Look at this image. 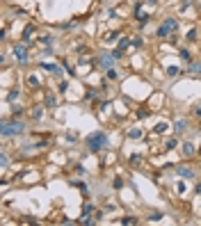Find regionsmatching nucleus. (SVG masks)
I'll return each mask as SVG.
<instances>
[{"label":"nucleus","mask_w":201,"mask_h":226,"mask_svg":"<svg viewBox=\"0 0 201 226\" xmlns=\"http://www.w3.org/2000/svg\"><path fill=\"white\" fill-rule=\"evenodd\" d=\"M87 149L92 151V153H98L101 149H105L108 146V132H103V130H96V132H89V135H87Z\"/></svg>","instance_id":"f257e3e1"},{"label":"nucleus","mask_w":201,"mask_h":226,"mask_svg":"<svg viewBox=\"0 0 201 226\" xmlns=\"http://www.w3.org/2000/svg\"><path fill=\"white\" fill-rule=\"evenodd\" d=\"M0 132H2V137L19 135V132H23V121H7V123H2Z\"/></svg>","instance_id":"f03ea898"},{"label":"nucleus","mask_w":201,"mask_h":226,"mask_svg":"<svg viewBox=\"0 0 201 226\" xmlns=\"http://www.w3.org/2000/svg\"><path fill=\"white\" fill-rule=\"evenodd\" d=\"M176 30H178V21L167 19L160 27H158V37H169V32H176Z\"/></svg>","instance_id":"7ed1b4c3"},{"label":"nucleus","mask_w":201,"mask_h":226,"mask_svg":"<svg viewBox=\"0 0 201 226\" xmlns=\"http://www.w3.org/2000/svg\"><path fill=\"white\" fill-rule=\"evenodd\" d=\"M98 60H101V66H103L105 71H110V69H112V64H114V60H117V57H114V55H105V53H101V57H98Z\"/></svg>","instance_id":"20e7f679"},{"label":"nucleus","mask_w":201,"mask_h":226,"mask_svg":"<svg viewBox=\"0 0 201 226\" xmlns=\"http://www.w3.org/2000/svg\"><path fill=\"white\" fill-rule=\"evenodd\" d=\"M14 57L21 62V64H25L28 62V50L23 48V46H14Z\"/></svg>","instance_id":"39448f33"},{"label":"nucleus","mask_w":201,"mask_h":226,"mask_svg":"<svg viewBox=\"0 0 201 226\" xmlns=\"http://www.w3.org/2000/svg\"><path fill=\"white\" fill-rule=\"evenodd\" d=\"M176 174H178V176H183V178H192V176H194V171L187 169V167H178V169H176Z\"/></svg>","instance_id":"423d86ee"},{"label":"nucleus","mask_w":201,"mask_h":226,"mask_svg":"<svg viewBox=\"0 0 201 226\" xmlns=\"http://www.w3.org/2000/svg\"><path fill=\"white\" fill-rule=\"evenodd\" d=\"M174 128H176V132H183V130L187 128V121H185V119H178V121H176V126H174Z\"/></svg>","instance_id":"0eeeda50"},{"label":"nucleus","mask_w":201,"mask_h":226,"mask_svg":"<svg viewBox=\"0 0 201 226\" xmlns=\"http://www.w3.org/2000/svg\"><path fill=\"white\" fill-rule=\"evenodd\" d=\"M41 66H44V69H48V71H50L53 75H60V66H57V64H41Z\"/></svg>","instance_id":"6e6552de"},{"label":"nucleus","mask_w":201,"mask_h":226,"mask_svg":"<svg viewBox=\"0 0 201 226\" xmlns=\"http://www.w3.org/2000/svg\"><path fill=\"white\" fill-rule=\"evenodd\" d=\"M190 71L201 75V62H190Z\"/></svg>","instance_id":"1a4fd4ad"},{"label":"nucleus","mask_w":201,"mask_h":226,"mask_svg":"<svg viewBox=\"0 0 201 226\" xmlns=\"http://www.w3.org/2000/svg\"><path fill=\"white\" fill-rule=\"evenodd\" d=\"M178 55H181L185 62H192V55H190V50H187V48H181V53H178Z\"/></svg>","instance_id":"9d476101"},{"label":"nucleus","mask_w":201,"mask_h":226,"mask_svg":"<svg viewBox=\"0 0 201 226\" xmlns=\"http://www.w3.org/2000/svg\"><path fill=\"white\" fill-rule=\"evenodd\" d=\"M55 105H57V98H55V96H48V98H46V107H50V110H53Z\"/></svg>","instance_id":"9b49d317"},{"label":"nucleus","mask_w":201,"mask_h":226,"mask_svg":"<svg viewBox=\"0 0 201 226\" xmlns=\"http://www.w3.org/2000/svg\"><path fill=\"white\" fill-rule=\"evenodd\" d=\"M183 153H185V155H192V153H194V146H192L190 142H187V144H183Z\"/></svg>","instance_id":"f8f14e48"},{"label":"nucleus","mask_w":201,"mask_h":226,"mask_svg":"<svg viewBox=\"0 0 201 226\" xmlns=\"http://www.w3.org/2000/svg\"><path fill=\"white\" fill-rule=\"evenodd\" d=\"M181 71H178V66H169L167 69V75H171V78H174V75H178Z\"/></svg>","instance_id":"ddd939ff"},{"label":"nucleus","mask_w":201,"mask_h":226,"mask_svg":"<svg viewBox=\"0 0 201 226\" xmlns=\"http://www.w3.org/2000/svg\"><path fill=\"white\" fill-rule=\"evenodd\" d=\"M112 185H114L117 190H121L123 187V181H121V178H114V183H112Z\"/></svg>","instance_id":"4468645a"},{"label":"nucleus","mask_w":201,"mask_h":226,"mask_svg":"<svg viewBox=\"0 0 201 226\" xmlns=\"http://www.w3.org/2000/svg\"><path fill=\"white\" fill-rule=\"evenodd\" d=\"M121 222H123V224H135V222H137V219H135V217H123Z\"/></svg>","instance_id":"2eb2a0df"},{"label":"nucleus","mask_w":201,"mask_h":226,"mask_svg":"<svg viewBox=\"0 0 201 226\" xmlns=\"http://www.w3.org/2000/svg\"><path fill=\"white\" fill-rule=\"evenodd\" d=\"M171 149H176V140H169L167 142V151H171Z\"/></svg>","instance_id":"dca6fc26"},{"label":"nucleus","mask_w":201,"mask_h":226,"mask_svg":"<svg viewBox=\"0 0 201 226\" xmlns=\"http://www.w3.org/2000/svg\"><path fill=\"white\" fill-rule=\"evenodd\" d=\"M0 160H2V167H7V165H9V158H7V155H5V153L0 155Z\"/></svg>","instance_id":"f3484780"},{"label":"nucleus","mask_w":201,"mask_h":226,"mask_svg":"<svg viewBox=\"0 0 201 226\" xmlns=\"http://www.w3.org/2000/svg\"><path fill=\"white\" fill-rule=\"evenodd\" d=\"M92 210H94V206H92V203H89V206H85V208H82V212H85V215H89V212H92Z\"/></svg>","instance_id":"a211bd4d"},{"label":"nucleus","mask_w":201,"mask_h":226,"mask_svg":"<svg viewBox=\"0 0 201 226\" xmlns=\"http://www.w3.org/2000/svg\"><path fill=\"white\" fill-rule=\"evenodd\" d=\"M28 82H30V85H34V87H37V85H39V80H37V78H34V75H30V78H28Z\"/></svg>","instance_id":"6ab92c4d"},{"label":"nucleus","mask_w":201,"mask_h":226,"mask_svg":"<svg viewBox=\"0 0 201 226\" xmlns=\"http://www.w3.org/2000/svg\"><path fill=\"white\" fill-rule=\"evenodd\" d=\"M137 117H139V119H142V117H149V110H139Z\"/></svg>","instance_id":"aec40b11"},{"label":"nucleus","mask_w":201,"mask_h":226,"mask_svg":"<svg viewBox=\"0 0 201 226\" xmlns=\"http://www.w3.org/2000/svg\"><path fill=\"white\" fill-rule=\"evenodd\" d=\"M32 117H34V119H39V117H41V107L34 110V112H32Z\"/></svg>","instance_id":"412c9836"},{"label":"nucleus","mask_w":201,"mask_h":226,"mask_svg":"<svg viewBox=\"0 0 201 226\" xmlns=\"http://www.w3.org/2000/svg\"><path fill=\"white\" fill-rule=\"evenodd\" d=\"M139 135H142L139 130H130V132H128V137H139Z\"/></svg>","instance_id":"4be33fe9"},{"label":"nucleus","mask_w":201,"mask_h":226,"mask_svg":"<svg viewBox=\"0 0 201 226\" xmlns=\"http://www.w3.org/2000/svg\"><path fill=\"white\" fill-rule=\"evenodd\" d=\"M197 192H201V183H197Z\"/></svg>","instance_id":"5701e85b"},{"label":"nucleus","mask_w":201,"mask_h":226,"mask_svg":"<svg viewBox=\"0 0 201 226\" xmlns=\"http://www.w3.org/2000/svg\"><path fill=\"white\" fill-rule=\"evenodd\" d=\"M197 117H199V119H201V110H197Z\"/></svg>","instance_id":"b1692460"}]
</instances>
